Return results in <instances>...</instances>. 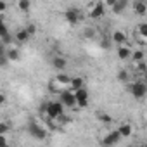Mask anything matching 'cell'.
I'll return each mask as SVG.
<instances>
[{
	"instance_id": "obj_1",
	"label": "cell",
	"mask_w": 147,
	"mask_h": 147,
	"mask_svg": "<svg viewBox=\"0 0 147 147\" xmlns=\"http://www.w3.org/2000/svg\"><path fill=\"white\" fill-rule=\"evenodd\" d=\"M106 4H104V0H94L92 4H88V7H87V16L90 18V19H94V21H99V19H102L104 18V14H106Z\"/></svg>"
},
{
	"instance_id": "obj_2",
	"label": "cell",
	"mask_w": 147,
	"mask_h": 147,
	"mask_svg": "<svg viewBox=\"0 0 147 147\" xmlns=\"http://www.w3.org/2000/svg\"><path fill=\"white\" fill-rule=\"evenodd\" d=\"M64 114V104L61 100H50L45 102V116L49 119H57Z\"/></svg>"
},
{
	"instance_id": "obj_3",
	"label": "cell",
	"mask_w": 147,
	"mask_h": 147,
	"mask_svg": "<svg viewBox=\"0 0 147 147\" xmlns=\"http://www.w3.org/2000/svg\"><path fill=\"white\" fill-rule=\"evenodd\" d=\"M130 94L135 99H144L147 95V82L145 80H137L130 85Z\"/></svg>"
},
{
	"instance_id": "obj_4",
	"label": "cell",
	"mask_w": 147,
	"mask_h": 147,
	"mask_svg": "<svg viewBox=\"0 0 147 147\" xmlns=\"http://www.w3.org/2000/svg\"><path fill=\"white\" fill-rule=\"evenodd\" d=\"M59 100L64 104V107H78V100H76V94L73 92V90H64L59 94Z\"/></svg>"
},
{
	"instance_id": "obj_5",
	"label": "cell",
	"mask_w": 147,
	"mask_h": 147,
	"mask_svg": "<svg viewBox=\"0 0 147 147\" xmlns=\"http://www.w3.org/2000/svg\"><path fill=\"white\" fill-rule=\"evenodd\" d=\"M64 18H66V21H67L71 26H76V24L82 21V12H80L76 7H69V9L64 12Z\"/></svg>"
},
{
	"instance_id": "obj_6",
	"label": "cell",
	"mask_w": 147,
	"mask_h": 147,
	"mask_svg": "<svg viewBox=\"0 0 147 147\" xmlns=\"http://www.w3.org/2000/svg\"><path fill=\"white\" fill-rule=\"evenodd\" d=\"M28 133H30L33 138H36V140H43V138L47 137V130H45L42 125H38V123H31V125L28 126Z\"/></svg>"
},
{
	"instance_id": "obj_7",
	"label": "cell",
	"mask_w": 147,
	"mask_h": 147,
	"mask_svg": "<svg viewBox=\"0 0 147 147\" xmlns=\"http://www.w3.org/2000/svg\"><path fill=\"white\" fill-rule=\"evenodd\" d=\"M76 94V100H78V107H88V102H90V95H88V90L83 87L80 90H75Z\"/></svg>"
},
{
	"instance_id": "obj_8",
	"label": "cell",
	"mask_w": 147,
	"mask_h": 147,
	"mask_svg": "<svg viewBox=\"0 0 147 147\" xmlns=\"http://www.w3.org/2000/svg\"><path fill=\"white\" fill-rule=\"evenodd\" d=\"M116 54H118V59L119 61H130L131 59V54H133V49L130 47V45H118V50H116Z\"/></svg>"
},
{
	"instance_id": "obj_9",
	"label": "cell",
	"mask_w": 147,
	"mask_h": 147,
	"mask_svg": "<svg viewBox=\"0 0 147 147\" xmlns=\"http://www.w3.org/2000/svg\"><path fill=\"white\" fill-rule=\"evenodd\" d=\"M121 138H123V137H121L119 130H114V131H109V133L104 137L102 144H104V145H114V144H119Z\"/></svg>"
},
{
	"instance_id": "obj_10",
	"label": "cell",
	"mask_w": 147,
	"mask_h": 147,
	"mask_svg": "<svg viewBox=\"0 0 147 147\" xmlns=\"http://www.w3.org/2000/svg\"><path fill=\"white\" fill-rule=\"evenodd\" d=\"M135 38H137V42H140V43H147V23H140L137 28H135Z\"/></svg>"
},
{
	"instance_id": "obj_11",
	"label": "cell",
	"mask_w": 147,
	"mask_h": 147,
	"mask_svg": "<svg viewBox=\"0 0 147 147\" xmlns=\"http://www.w3.org/2000/svg\"><path fill=\"white\" fill-rule=\"evenodd\" d=\"M131 7H133V12L137 16H145L147 14V4L144 2V0H133Z\"/></svg>"
},
{
	"instance_id": "obj_12",
	"label": "cell",
	"mask_w": 147,
	"mask_h": 147,
	"mask_svg": "<svg viewBox=\"0 0 147 147\" xmlns=\"http://www.w3.org/2000/svg\"><path fill=\"white\" fill-rule=\"evenodd\" d=\"M126 33L125 31H121V30H116V31H113V35H111V42H114L116 45H125L126 43Z\"/></svg>"
},
{
	"instance_id": "obj_13",
	"label": "cell",
	"mask_w": 147,
	"mask_h": 147,
	"mask_svg": "<svg viewBox=\"0 0 147 147\" xmlns=\"http://www.w3.org/2000/svg\"><path fill=\"white\" fill-rule=\"evenodd\" d=\"M2 52L7 55L9 62H18V61H19V57H21V54H19V49H18V47H11V49H5V50H2Z\"/></svg>"
},
{
	"instance_id": "obj_14",
	"label": "cell",
	"mask_w": 147,
	"mask_h": 147,
	"mask_svg": "<svg viewBox=\"0 0 147 147\" xmlns=\"http://www.w3.org/2000/svg\"><path fill=\"white\" fill-rule=\"evenodd\" d=\"M30 38H31V36H30V33H28L26 28H21V30H18V31L14 33V40H16L18 43H26Z\"/></svg>"
},
{
	"instance_id": "obj_15",
	"label": "cell",
	"mask_w": 147,
	"mask_h": 147,
	"mask_svg": "<svg viewBox=\"0 0 147 147\" xmlns=\"http://www.w3.org/2000/svg\"><path fill=\"white\" fill-rule=\"evenodd\" d=\"M52 66H54V69H57V71H64L66 66H67V59L62 57V55H55V57L52 59Z\"/></svg>"
},
{
	"instance_id": "obj_16",
	"label": "cell",
	"mask_w": 147,
	"mask_h": 147,
	"mask_svg": "<svg viewBox=\"0 0 147 147\" xmlns=\"http://www.w3.org/2000/svg\"><path fill=\"white\" fill-rule=\"evenodd\" d=\"M85 87V78L83 76H73L71 78V83H69V90H80V88H83Z\"/></svg>"
},
{
	"instance_id": "obj_17",
	"label": "cell",
	"mask_w": 147,
	"mask_h": 147,
	"mask_svg": "<svg viewBox=\"0 0 147 147\" xmlns=\"http://www.w3.org/2000/svg\"><path fill=\"white\" fill-rule=\"evenodd\" d=\"M64 90H67V88L62 87L55 78L50 80V83H49V92H50V94H61V92H64Z\"/></svg>"
},
{
	"instance_id": "obj_18",
	"label": "cell",
	"mask_w": 147,
	"mask_h": 147,
	"mask_svg": "<svg viewBox=\"0 0 147 147\" xmlns=\"http://www.w3.org/2000/svg\"><path fill=\"white\" fill-rule=\"evenodd\" d=\"M54 78H55V80H57V82H59L62 87L69 88V83H71V78H73V76H69V75H66V73H62V71H61L59 75H55Z\"/></svg>"
},
{
	"instance_id": "obj_19",
	"label": "cell",
	"mask_w": 147,
	"mask_h": 147,
	"mask_svg": "<svg viewBox=\"0 0 147 147\" xmlns=\"http://www.w3.org/2000/svg\"><path fill=\"white\" fill-rule=\"evenodd\" d=\"M118 130H119V133H121V137H123V138L131 137V133H133V126H131L130 123H121Z\"/></svg>"
},
{
	"instance_id": "obj_20",
	"label": "cell",
	"mask_w": 147,
	"mask_h": 147,
	"mask_svg": "<svg viewBox=\"0 0 147 147\" xmlns=\"http://www.w3.org/2000/svg\"><path fill=\"white\" fill-rule=\"evenodd\" d=\"M116 80L119 83H128L130 82V71L128 69H119L118 75H116Z\"/></svg>"
},
{
	"instance_id": "obj_21",
	"label": "cell",
	"mask_w": 147,
	"mask_h": 147,
	"mask_svg": "<svg viewBox=\"0 0 147 147\" xmlns=\"http://www.w3.org/2000/svg\"><path fill=\"white\" fill-rule=\"evenodd\" d=\"M18 9L21 11V12H30V9H31V0H18Z\"/></svg>"
},
{
	"instance_id": "obj_22",
	"label": "cell",
	"mask_w": 147,
	"mask_h": 147,
	"mask_svg": "<svg viewBox=\"0 0 147 147\" xmlns=\"http://www.w3.org/2000/svg\"><path fill=\"white\" fill-rule=\"evenodd\" d=\"M130 61H131L133 64H137V62H140V61H145V54H144V50H133Z\"/></svg>"
},
{
	"instance_id": "obj_23",
	"label": "cell",
	"mask_w": 147,
	"mask_h": 147,
	"mask_svg": "<svg viewBox=\"0 0 147 147\" xmlns=\"http://www.w3.org/2000/svg\"><path fill=\"white\" fill-rule=\"evenodd\" d=\"M97 119L100 123H104V125H111L113 123V116L107 114V113H97Z\"/></svg>"
},
{
	"instance_id": "obj_24",
	"label": "cell",
	"mask_w": 147,
	"mask_h": 147,
	"mask_svg": "<svg viewBox=\"0 0 147 147\" xmlns=\"http://www.w3.org/2000/svg\"><path fill=\"white\" fill-rule=\"evenodd\" d=\"M125 7H126V0H118L116 5L113 7V12H114V14H121V12L125 11Z\"/></svg>"
},
{
	"instance_id": "obj_25",
	"label": "cell",
	"mask_w": 147,
	"mask_h": 147,
	"mask_svg": "<svg viewBox=\"0 0 147 147\" xmlns=\"http://www.w3.org/2000/svg\"><path fill=\"white\" fill-rule=\"evenodd\" d=\"M133 66H135V71L137 73H142V75H145V73H147V62L145 61H140V62H137Z\"/></svg>"
},
{
	"instance_id": "obj_26",
	"label": "cell",
	"mask_w": 147,
	"mask_h": 147,
	"mask_svg": "<svg viewBox=\"0 0 147 147\" xmlns=\"http://www.w3.org/2000/svg\"><path fill=\"white\" fill-rule=\"evenodd\" d=\"M82 35H83L87 40H92V38L97 35V31H95V28H90V26H88V28H85V30H83V33H82Z\"/></svg>"
},
{
	"instance_id": "obj_27",
	"label": "cell",
	"mask_w": 147,
	"mask_h": 147,
	"mask_svg": "<svg viewBox=\"0 0 147 147\" xmlns=\"http://www.w3.org/2000/svg\"><path fill=\"white\" fill-rule=\"evenodd\" d=\"M7 131H9V125L5 121H2V123H0V135H5Z\"/></svg>"
},
{
	"instance_id": "obj_28",
	"label": "cell",
	"mask_w": 147,
	"mask_h": 147,
	"mask_svg": "<svg viewBox=\"0 0 147 147\" xmlns=\"http://www.w3.org/2000/svg\"><path fill=\"white\" fill-rule=\"evenodd\" d=\"M26 30H28V33H30V36H31V38H33V36H35V33H36V26H35V24H31V23H30V24H28V26H26Z\"/></svg>"
},
{
	"instance_id": "obj_29",
	"label": "cell",
	"mask_w": 147,
	"mask_h": 147,
	"mask_svg": "<svg viewBox=\"0 0 147 147\" xmlns=\"http://www.w3.org/2000/svg\"><path fill=\"white\" fill-rule=\"evenodd\" d=\"M116 2H118V0H104V4H106L107 9H113V7L116 5Z\"/></svg>"
},
{
	"instance_id": "obj_30",
	"label": "cell",
	"mask_w": 147,
	"mask_h": 147,
	"mask_svg": "<svg viewBox=\"0 0 147 147\" xmlns=\"http://www.w3.org/2000/svg\"><path fill=\"white\" fill-rule=\"evenodd\" d=\"M5 11H7V2H5V0H2V2H0V12L4 14Z\"/></svg>"
},
{
	"instance_id": "obj_31",
	"label": "cell",
	"mask_w": 147,
	"mask_h": 147,
	"mask_svg": "<svg viewBox=\"0 0 147 147\" xmlns=\"http://www.w3.org/2000/svg\"><path fill=\"white\" fill-rule=\"evenodd\" d=\"M144 80H145V82H147V73H145V75H144Z\"/></svg>"
},
{
	"instance_id": "obj_32",
	"label": "cell",
	"mask_w": 147,
	"mask_h": 147,
	"mask_svg": "<svg viewBox=\"0 0 147 147\" xmlns=\"http://www.w3.org/2000/svg\"><path fill=\"white\" fill-rule=\"evenodd\" d=\"M144 2H145V4H147V0H144Z\"/></svg>"
}]
</instances>
